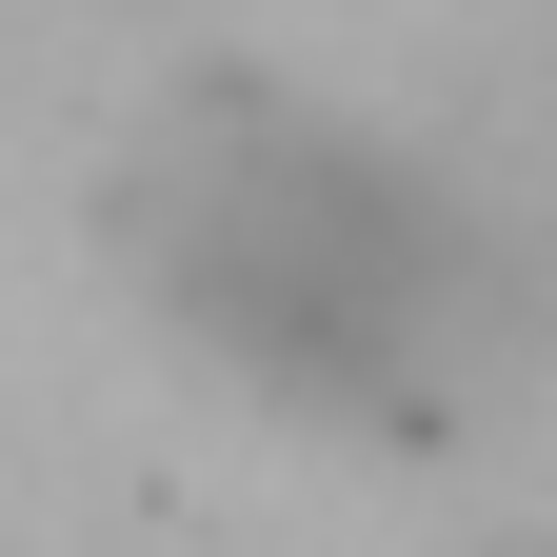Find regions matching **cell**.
I'll return each mask as SVG.
<instances>
[{
  "instance_id": "6da1fadb",
  "label": "cell",
  "mask_w": 557,
  "mask_h": 557,
  "mask_svg": "<svg viewBox=\"0 0 557 557\" xmlns=\"http://www.w3.org/2000/svg\"><path fill=\"white\" fill-rule=\"evenodd\" d=\"M139 239H160L199 338H239L278 398H359V418H438L458 338L498 319L478 239L319 120H199Z\"/></svg>"
}]
</instances>
